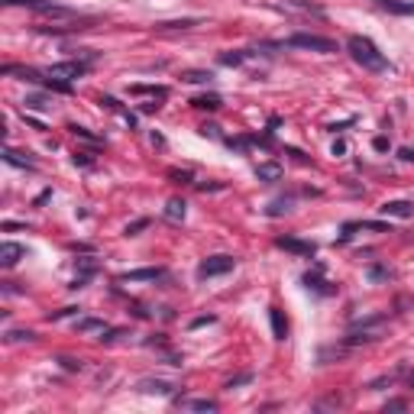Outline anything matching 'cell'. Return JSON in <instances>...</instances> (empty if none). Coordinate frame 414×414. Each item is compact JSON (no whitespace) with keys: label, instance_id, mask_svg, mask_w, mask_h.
<instances>
[{"label":"cell","instance_id":"obj_13","mask_svg":"<svg viewBox=\"0 0 414 414\" xmlns=\"http://www.w3.org/2000/svg\"><path fill=\"white\" fill-rule=\"evenodd\" d=\"M181 81H188V85H211V81H214V71H201V68H191V71H181Z\"/></svg>","mask_w":414,"mask_h":414},{"label":"cell","instance_id":"obj_29","mask_svg":"<svg viewBox=\"0 0 414 414\" xmlns=\"http://www.w3.org/2000/svg\"><path fill=\"white\" fill-rule=\"evenodd\" d=\"M375 149H379V153H385V149H389V139H385V136H375Z\"/></svg>","mask_w":414,"mask_h":414},{"label":"cell","instance_id":"obj_15","mask_svg":"<svg viewBox=\"0 0 414 414\" xmlns=\"http://www.w3.org/2000/svg\"><path fill=\"white\" fill-rule=\"evenodd\" d=\"M4 162H7V165H17V169H36V162L29 159V156L13 153V149H7V153H4Z\"/></svg>","mask_w":414,"mask_h":414},{"label":"cell","instance_id":"obj_28","mask_svg":"<svg viewBox=\"0 0 414 414\" xmlns=\"http://www.w3.org/2000/svg\"><path fill=\"white\" fill-rule=\"evenodd\" d=\"M214 321H217L214 314H207V317H195V321H191V327H204V324H214Z\"/></svg>","mask_w":414,"mask_h":414},{"label":"cell","instance_id":"obj_30","mask_svg":"<svg viewBox=\"0 0 414 414\" xmlns=\"http://www.w3.org/2000/svg\"><path fill=\"white\" fill-rule=\"evenodd\" d=\"M75 165H91V156H88V153H75Z\"/></svg>","mask_w":414,"mask_h":414},{"label":"cell","instance_id":"obj_17","mask_svg":"<svg viewBox=\"0 0 414 414\" xmlns=\"http://www.w3.org/2000/svg\"><path fill=\"white\" fill-rule=\"evenodd\" d=\"M321 272H324V265H317V272H314V275L308 272L301 282H305L308 288H314V291H321V295H330V288H324V282H321Z\"/></svg>","mask_w":414,"mask_h":414},{"label":"cell","instance_id":"obj_16","mask_svg":"<svg viewBox=\"0 0 414 414\" xmlns=\"http://www.w3.org/2000/svg\"><path fill=\"white\" fill-rule=\"evenodd\" d=\"M220 97L217 94H201V97H195V101H191V107H198V110H220Z\"/></svg>","mask_w":414,"mask_h":414},{"label":"cell","instance_id":"obj_1","mask_svg":"<svg viewBox=\"0 0 414 414\" xmlns=\"http://www.w3.org/2000/svg\"><path fill=\"white\" fill-rule=\"evenodd\" d=\"M347 52L353 55L356 65H363L366 71H392L389 59L379 52V46L372 43L369 36H350L347 39Z\"/></svg>","mask_w":414,"mask_h":414},{"label":"cell","instance_id":"obj_14","mask_svg":"<svg viewBox=\"0 0 414 414\" xmlns=\"http://www.w3.org/2000/svg\"><path fill=\"white\" fill-rule=\"evenodd\" d=\"M185 207L188 204L181 201V198H172V201L165 204V217H169L172 223H178V220H185Z\"/></svg>","mask_w":414,"mask_h":414},{"label":"cell","instance_id":"obj_35","mask_svg":"<svg viewBox=\"0 0 414 414\" xmlns=\"http://www.w3.org/2000/svg\"><path fill=\"white\" fill-rule=\"evenodd\" d=\"M401 372H405V375H408V382L414 385V369H401Z\"/></svg>","mask_w":414,"mask_h":414},{"label":"cell","instance_id":"obj_26","mask_svg":"<svg viewBox=\"0 0 414 414\" xmlns=\"http://www.w3.org/2000/svg\"><path fill=\"white\" fill-rule=\"evenodd\" d=\"M291 211V201H275V204H269V214L272 217H279V214H288Z\"/></svg>","mask_w":414,"mask_h":414},{"label":"cell","instance_id":"obj_7","mask_svg":"<svg viewBox=\"0 0 414 414\" xmlns=\"http://www.w3.org/2000/svg\"><path fill=\"white\" fill-rule=\"evenodd\" d=\"M375 7L395 17H414V4L411 0H375Z\"/></svg>","mask_w":414,"mask_h":414},{"label":"cell","instance_id":"obj_5","mask_svg":"<svg viewBox=\"0 0 414 414\" xmlns=\"http://www.w3.org/2000/svg\"><path fill=\"white\" fill-rule=\"evenodd\" d=\"M279 249H288V253H298V256H314L317 253V246L314 243H305V240H295V237H279L275 240Z\"/></svg>","mask_w":414,"mask_h":414},{"label":"cell","instance_id":"obj_21","mask_svg":"<svg viewBox=\"0 0 414 414\" xmlns=\"http://www.w3.org/2000/svg\"><path fill=\"white\" fill-rule=\"evenodd\" d=\"M188 408H191V411H217V401H211V398H198V401H188Z\"/></svg>","mask_w":414,"mask_h":414},{"label":"cell","instance_id":"obj_10","mask_svg":"<svg viewBox=\"0 0 414 414\" xmlns=\"http://www.w3.org/2000/svg\"><path fill=\"white\" fill-rule=\"evenodd\" d=\"M139 392H146V395H172L175 392V385H169V382H162V379H143L139 382Z\"/></svg>","mask_w":414,"mask_h":414},{"label":"cell","instance_id":"obj_23","mask_svg":"<svg viewBox=\"0 0 414 414\" xmlns=\"http://www.w3.org/2000/svg\"><path fill=\"white\" fill-rule=\"evenodd\" d=\"M26 110H49L52 107V104L49 101H46V97H39V94H33V97H26Z\"/></svg>","mask_w":414,"mask_h":414},{"label":"cell","instance_id":"obj_4","mask_svg":"<svg viewBox=\"0 0 414 414\" xmlns=\"http://www.w3.org/2000/svg\"><path fill=\"white\" fill-rule=\"evenodd\" d=\"M88 71L85 62H59V65H52L46 75L49 78H59V81H78V78Z\"/></svg>","mask_w":414,"mask_h":414},{"label":"cell","instance_id":"obj_22","mask_svg":"<svg viewBox=\"0 0 414 414\" xmlns=\"http://www.w3.org/2000/svg\"><path fill=\"white\" fill-rule=\"evenodd\" d=\"M379 324H385V317H382V314H375V317H369V321H363V327H379ZM359 340H375V333H369V330H363V337ZM359 340H356V343H359Z\"/></svg>","mask_w":414,"mask_h":414},{"label":"cell","instance_id":"obj_25","mask_svg":"<svg viewBox=\"0 0 414 414\" xmlns=\"http://www.w3.org/2000/svg\"><path fill=\"white\" fill-rule=\"evenodd\" d=\"M169 178L172 181H178V185H188V181H191V172H181V169H169Z\"/></svg>","mask_w":414,"mask_h":414},{"label":"cell","instance_id":"obj_19","mask_svg":"<svg viewBox=\"0 0 414 414\" xmlns=\"http://www.w3.org/2000/svg\"><path fill=\"white\" fill-rule=\"evenodd\" d=\"M78 330H107V324L104 321H97V317H81V321H78Z\"/></svg>","mask_w":414,"mask_h":414},{"label":"cell","instance_id":"obj_2","mask_svg":"<svg viewBox=\"0 0 414 414\" xmlns=\"http://www.w3.org/2000/svg\"><path fill=\"white\" fill-rule=\"evenodd\" d=\"M288 46H295V49L324 52V55H330V52H337V43H333V39H324V36H314V33H295L291 39H288Z\"/></svg>","mask_w":414,"mask_h":414},{"label":"cell","instance_id":"obj_32","mask_svg":"<svg viewBox=\"0 0 414 414\" xmlns=\"http://www.w3.org/2000/svg\"><path fill=\"white\" fill-rule=\"evenodd\" d=\"M347 153V143H343V139H337V143H333V156H343Z\"/></svg>","mask_w":414,"mask_h":414},{"label":"cell","instance_id":"obj_34","mask_svg":"<svg viewBox=\"0 0 414 414\" xmlns=\"http://www.w3.org/2000/svg\"><path fill=\"white\" fill-rule=\"evenodd\" d=\"M201 133H204V136H214V139H217V127H214V123H211V127H201Z\"/></svg>","mask_w":414,"mask_h":414},{"label":"cell","instance_id":"obj_18","mask_svg":"<svg viewBox=\"0 0 414 414\" xmlns=\"http://www.w3.org/2000/svg\"><path fill=\"white\" fill-rule=\"evenodd\" d=\"M23 340H36L33 330H7V343H23Z\"/></svg>","mask_w":414,"mask_h":414},{"label":"cell","instance_id":"obj_11","mask_svg":"<svg viewBox=\"0 0 414 414\" xmlns=\"http://www.w3.org/2000/svg\"><path fill=\"white\" fill-rule=\"evenodd\" d=\"M165 275V269H136V272H123L120 282H156Z\"/></svg>","mask_w":414,"mask_h":414},{"label":"cell","instance_id":"obj_8","mask_svg":"<svg viewBox=\"0 0 414 414\" xmlns=\"http://www.w3.org/2000/svg\"><path fill=\"white\" fill-rule=\"evenodd\" d=\"M23 256H26V249L20 243H4L0 246V265H4V269H13Z\"/></svg>","mask_w":414,"mask_h":414},{"label":"cell","instance_id":"obj_33","mask_svg":"<svg viewBox=\"0 0 414 414\" xmlns=\"http://www.w3.org/2000/svg\"><path fill=\"white\" fill-rule=\"evenodd\" d=\"M62 366L65 369H81V359H62Z\"/></svg>","mask_w":414,"mask_h":414},{"label":"cell","instance_id":"obj_27","mask_svg":"<svg viewBox=\"0 0 414 414\" xmlns=\"http://www.w3.org/2000/svg\"><path fill=\"white\" fill-rule=\"evenodd\" d=\"M146 227H149V220H136V223H130V227H127V237H136V233L146 230Z\"/></svg>","mask_w":414,"mask_h":414},{"label":"cell","instance_id":"obj_20","mask_svg":"<svg viewBox=\"0 0 414 414\" xmlns=\"http://www.w3.org/2000/svg\"><path fill=\"white\" fill-rule=\"evenodd\" d=\"M246 62V52H223L220 55V65H243Z\"/></svg>","mask_w":414,"mask_h":414},{"label":"cell","instance_id":"obj_6","mask_svg":"<svg viewBox=\"0 0 414 414\" xmlns=\"http://www.w3.org/2000/svg\"><path fill=\"white\" fill-rule=\"evenodd\" d=\"M382 217H414V201H385L379 207Z\"/></svg>","mask_w":414,"mask_h":414},{"label":"cell","instance_id":"obj_3","mask_svg":"<svg viewBox=\"0 0 414 414\" xmlns=\"http://www.w3.org/2000/svg\"><path fill=\"white\" fill-rule=\"evenodd\" d=\"M233 265H237V259L233 256H207V259L198 265V279H214V275H227V272H233Z\"/></svg>","mask_w":414,"mask_h":414},{"label":"cell","instance_id":"obj_24","mask_svg":"<svg viewBox=\"0 0 414 414\" xmlns=\"http://www.w3.org/2000/svg\"><path fill=\"white\" fill-rule=\"evenodd\" d=\"M249 382H253V372H243V375H237V379H230L227 385H223V389H240V385H249Z\"/></svg>","mask_w":414,"mask_h":414},{"label":"cell","instance_id":"obj_9","mask_svg":"<svg viewBox=\"0 0 414 414\" xmlns=\"http://www.w3.org/2000/svg\"><path fill=\"white\" fill-rule=\"evenodd\" d=\"M282 175H285V169H282L279 162H262V165H256V178H259V181H265V185L279 181Z\"/></svg>","mask_w":414,"mask_h":414},{"label":"cell","instance_id":"obj_31","mask_svg":"<svg viewBox=\"0 0 414 414\" xmlns=\"http://www.w3.org/2000/svg\"><path fill=\"white\" fill-rule=\"evenodd\" d=\"M398 156H401V159H405V162H414V149H411V146H405V149H401V153H398Z\"/></svg>","mask_w":414,"mask_h":414},{"label":"cell","instance_id":"obj_12","mask_svg":"<svg viewBox=\"0 0 414 414\" xmlns=\"http://www.w3.org/2000/svg\"><path fill=\"white\" fill-rule=\"evenodd\" d=\"M269 321H272V337L275 340H285L288 337V321L279 308H269Z\"/></svg>","mask_w":414,"mask_h":414}]
</instances>
